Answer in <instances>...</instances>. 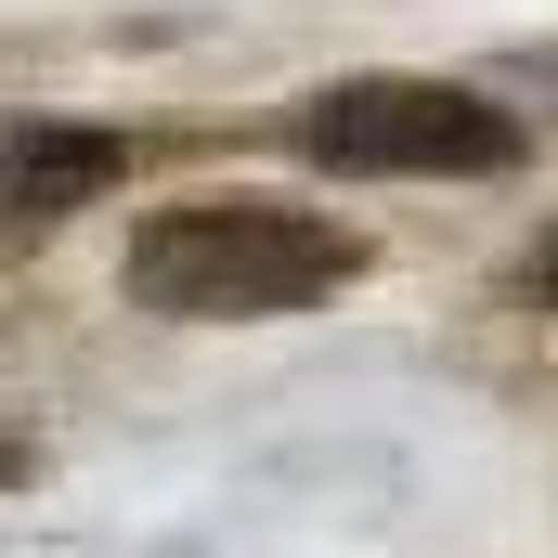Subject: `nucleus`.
Listing matches in <instances>:
<instances>
[{
    "label": "nucleus",
    "mask_w": 558,
    "mask_h": 558,
    "mask_svg": "<svg viewBox=\"0 0 558 558\" xmlns=\"http://www.w3.org/2000/svg\"><path fill=\"white\" fill-rule=\"evenodd\" d=\"M118 286L169 325H260V312H312V299L364 286V234L325 208H286V195H182V208L131 221Z\"/></svg>",
    "instance_id": "nucleus-1"
},
{
    "label": "nucleus",
    "mask_w": 558,
    "mask_h": 558,
    "mask_svg": "<svg viewBox=\"0 0 558 558\" xmlns=\"http://www.w3.org/2000/svg\"><path fill=\"white\" fill-rule=\"evenodd\" d=\"M520 143L533 131L468 78H338L299 105V156L364 169V182H507Z\"/></svg>",
    "instance_id": "nucleus-2"
},
{
    "label": "nucleus",
    "mask_w": 558,
    "mask_h": 558,
    "mask_svg": "<svg viewBox=\"0 0 558 558\" xmlns=\"http://www.w3.org/2000/svg\"><path fill=\"white\" fill-rule=\"evenodd\" d=\"M118 169H131V131L0 105V234H52V221H65V208H92Z\"/></svg>",
    "instance_id": "nucleus-3"
},
{
    "label": "nucleus",
    "mask_w": 558,
    "mask_h": 558,
    "mask_svg": "<svg viewBox=\"0 0 558 558\" xmlns=\"http://www.w3.org/2000/svg\"><path fill=\"white\" fill-rule=\"evenodd\" d=\"M507 299H546V312H558V234H533V247L507 260Z\"/></svg>",
    "instance_id": "nucleus-4"
}]
</instances>
